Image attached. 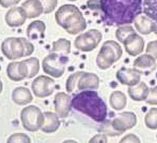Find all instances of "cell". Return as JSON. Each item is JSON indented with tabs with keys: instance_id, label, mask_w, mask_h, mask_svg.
<instances>
[{
	"instance_id": "b9f144b4",
	"label": "cell",
	"mask_w": 157,
	"mask_h": 143,
	"mask_svg": "<svg viewBox=\"0 0 157 143\" xmlns=\"http://www.w3.org/2000/svg\"><path fill=\"white\" fill-rule=\"evenodd\" d=\"M156 35H157V33H156Z\"/></svg>"
},
{
	"instance_id": "ab89813d",
	"label": "cell",
	"mask_w": 157,
	"mask_h": 143,
	"mask_svg": "<svg viewBox=\"0 0 157 143\" xmlns=\"http://www.w3.org/2000/svg\"><path fill=\"white\" fill-rule=\"evenodd\" d=\"M2 90H3V83H2L1 79H0V94L2 93Z\"/></svg>"
},
{
	"instance_id": "9c48e42d",
	"label": "cell",
	"mask_w": 157,
	"mask_h": 143,
	"mask_svg": "<svg viewBox=\"0 0 157 143\" xmlns=\"http://www.w3.org/2000/svg\"><path fill=\"white\" fill-rule=\"evenodd\" d=\"M56 88V82L49 76H40L32 83L33 94L38 98H46L53 94Z\"/></svg>"
},
{
	"instance_id": "d6a6232c",
	"label": "cell",
	"mask_w": 157,
	"mask_h": 143,
	"mask_svg": "<svg viewBox=\"0 0 157 143\" xmlns=\"http://www.w3.org/2000/svg\"><path fill=\"white\" fill-rule=\"evenodd\" d=\"M147 104L151 105H157V86L150 88L149 91V96L147 100H145Z\"/></svg>"
},
{
	"instance_id": "3957f363",
	"label": "cell",
	"mask_w": 157,
	"mask_h": 143,
	"mask_svg": "<svg viewBox=\"0 0 157 143\" xmlns=\"http://www.w3.org/2000/svg\"><path fill=\"white\" fill-rule=\"evenodd\" d=\"M55 18L56 23L71 35L82 33L87 27L82 12L75 5L66 4L61 6L56 10Z\"/></svg>"
},
{
	"instance_id": "7402d4cb",
	"label": "cell",
	"mask_w": 157,
	"mask_h": 143,
	"mask_svg": "<svg viewBox=\"0 0 157 143\" xmlns=\"http://www.w3.org/2000/svg\"><path fill=\"white\" fill-rule=\"evenodd\" d=\"M12 100L14 103L18 105H27L33 101V94L31 93L30 89L24 87L16 88L12 91L11 95Z\"/></svg>"
},
{
	"instance_id": "d590c367",
	"label": "cell",
	"mask_w": 157,
	"mask_h": 143,
	"mask_svg": "<svg viewBox=\"0 0 157 143\" xmlns=\"http://www.w3.org/2000/svg\"><path fill=\"white\" fill-rule=\"evenodd\" d=\"M21 39L23 41L24 47H25V55H24V57H29V56H31L33 53V51H34V46H33V44L32 42H30L26 38L21 37Z\"/></svg>"
},
{
	"instance_id": "8d00e7d4",
	"label": "cell",
	"mask_w": 157,
	"mask_h": 143,
	"mask_svg": "<svg viewBox=\"0 0 157 143\" xmlns=\"http://www.w3.org/2000/svg\"><path fill=\"white\" fill-rule=\"evenodd\" d=\"M89 143H107V137L105 134H97L89 140Z\"/></svg>"
},
{
	"instance_id": "52a82bcc",
	"label": "cell",
	"mask_w": 157,
	"mask_h": 143,
	"mask_svg": "<svg viewBox=\"0 0 157 143\" xmlns=\"http://www.w3.org/2000/svg\"><path fill=\"white\" fill-rule=\"evenodd\" d=\"M103 35L96 29H92L84 34L78 35L75 39V47L82 52H90L94 50L102 41Z\"/></svg>"
},
{
	"instance_id": "f546056e",
	"label": "cell",
	"mask_w": 157,
	"mask_h": 143,
	"mask_svg": "<svg viewBox=\"0 0 157 143\" xmlns=\"http://www.w3.org/2000/svg\"><path fill=\"white\" fill-rule=\"evenodd\" d=\"M83 72H76V73L70 75L66 82V89L68 93H71L76 87H78V80H80L82 75Z\"/></svg>"
},
{
	"instance_id": "5b68a950",
	"label": "cell",
	"mask_w": 157,
	"mask_h": 143,
	"mask_svg": "<svg viewBox=\"0 0 157 143\" xmlns=\"http://www.w3.org/2000/svg\"><path fill=\"white\" fill-rule=\"evenodd\" d=\"M67 62V56L51 52L43 59L42 67L46 75L54 78H59L64 75Z\"/></svg>"
},
{
	"instance_id": "f1b7e54d",
	"label": "cell",
	"mask_w": 157,
	"mask_h": 143,
	"mask_svg": "<svg viewBox=\"0 0 157 143\" xmlns=\"http://www.w3.org/2000/svg\"><path fill=\"white\" fill-rule=\"evenodd\" d=\"M145 125L149 129H157V108H151L145 115Z\"/></svg>"
},
{
	"instance_id": "836d02e7",
	"label": "cell",
	"mask_w": 157,
	"mask_h": 143,
	"mask_svg": "<svg viewBox=\"0 0 157 143\" xmlns=\"http://www.w3.org/2000/svg\"><path fill=\"white\" fill-rule=\"evenodd\" d=\"M146 53L152 56L155 59H157V40L151 41L146 48Z\"/></svg>"
},
{
	"instance_id": "f35d334b",
	"label": "cell",
	"mask_w": 157,
	"mask_h": 143,
	"mask_svg": "<svg viewBox=\"0 0 157 143\" xmlns=\"http://www.w3.org/2000/svg\"><path fill=\"white\" fill-rule=\"evenodd\" d=\"M62 143H78V142H77V141H75V140H72V139H67V140L63 141Z\"/></svg>"
},
{
	"instance_id": "8fae6325",
	"label": "cell",
	"mask_w": 157,
	"mask_h": 143,
	"mask_svg": "<svg viewBox=\"0 0 157 143\" xmlns=\"http://www.w3.org/2000/svg\"><path fill=\"white\" fill-rule=\"evenodd\" d=\"M7 75L9 78L14 82H20L28 78L29 71L25 60L9 63L7 67Z\"/></svg>"
},
{
	"instance_id": "60d3db41",
	"label": "cell",
	"mask_w": 157,
	"mask_h": 143,
	"mask_svg": "<svg viewBox=\"0 0 157 143\" xmlns=\"http://www.w3.org/2000/svg\"><path fill=\"white\" fill-rule=\"evenodd\" d=\"M69 1H71V2H72V1H76V0H69Z\"/></svg>"
},
{
	"instance_id": "2e32d148",
	"label": "cell",
	"mask_w": 157,
	"mask_h": 143,
	"mask_svg": "<svg viewBox=\"0 0 157 143\" xmlns=\"http://www.w3.org/2000/svg\"><path fill=\"white\" fill-rule=\"evenodd\" d=\"M127 53L132 57L140 55L144 50V40L136 33L129 35L123 43Z\"/></svg>"
},
{
	"instance_id": "e0dca14e",
	"label": "cell",
	"mask_w": 157,
	"mask_h": 143,
	"mask_svg": "<svg viewBox=\"0 0 157 143\" xmlns=\"http://www.w3.org/2000/svg\"><path fill=\"white\" fill-rule=\"evenodd\" d=\"M134 26L141 35H146L151 33H157V22L146 15H139L134 20Z\"/></svg>"
},
{
	"instance_id": "8992f818",
	"label": "cell",
	"mask_w": 157,
	"mask_h": 143,
	"mask_svg": "<svg viewBox=\"0 0 157 143\" xmlns=\"http://www.w3.org/2000/svg\"><path fill=\"white\" fill-rule=\"evenodd\" d=\"M21 121L25 130L36 132L42 128L44 122V115L37 106L30 105L21 110Z\"/></svg>"
},
{
	"instance_id": "9a60e30c",
	"label": "cell",
	"mask_w": 157,
	"mask_h": 143,
	"mask_svg": "<svg viewBox=\"0 0 157 143\" xmlns=\"http://www.w3.org/2000/svg\"><path fill=\"white\" fill-rule=\"evenodd\" d=\"M156 67L157 65L155 59L147 53L137 57L133 62V68L139 71L140 74L144 75L151 74Z\"/></svg>"
},
{
	"instance_id": "d4e9b609",
	"label": "cell",
	"mask_w": 157,
	"mask_h": 143,
	"mask_svg": "<svg viewBox=\"0 0 157 143\" xmlns=\"http://www.w3.org/2000/svg\"><path fill=\"white\" fill-rule=\"evenodd\" d=\"M70 49H71L70 41L66 38H59L56 41L53 42L51 52L59 53V54L67 56L70 53Z\"/></svg>"
},
{
	"instance_id": "277c9868",
	"label": "cell",
	"mask_w": 157,
	"mask_h": 143,
	"mask_svg": "<svg viewBox=\"0 0 157 143\" xmlns=\"http://www.w3.org/2000/svg\"><path fill=\"white\" fill-rule=\"evenodd\" d=\"M123 51L119 44L113 40L105 41L96 58V64L102 70L110 68L115 62L120 59Z\"/></svg>"
},
{
	"instance_id": "1f68e13d",
	"label": "cell",
	"mask_w": 157,
	"mask_h": 143,
	"mask_svg": "<svg viewBox=\"0 0 157 143\" xmlns=\"http://www.w3.org/2000/svg\"><path fill=\"white\" fill-rule=\"evenodd\" d=\"M43 8H44V13L45 14H49L51 12H53L56 6H57V0H40Z\"/></svg>"
},
{
	"instance_id": "4dcf8cb0",
	"label": "cell",
	"mask_w": 157,
	"mask_h": 143,
	"mask_svg": "<svg viewBox=\"0 0 157 143\" xmlns=\"http://www.w3.org/2000/svg\"><path fill=\"white\" fill-rule=\"evenodd\" d=\"M30 137L25 133H14L10 135L7 143H31Z\"/></svg>"
},
{
	"instance_id": "ba28073f",
	"label": "cell",
	"mask_w": 157,
	"mask_h": 143,
	"mask_svg": "<svg viewBox=\"0 0 157 143\" xmlns=\"http://www.w3.org/2000/svg\"><path fill=\"white\" fill-rule=\"evenodd\" d=\"M1 51L3 55L10 60H16L24 57L25 47L21 37L6 38L1 44Z\"/></svg>"
},
{
	"instance_id": "30bf717a",
	"label": "cell",
	"mask_w": 157,
	"mask_h": 143,
	"mask_svg": "<svg viewBox=\"0 0 157 143\" xmlns=\"http://www.w3.org/2000/svg\"><path fill=\"white\" fill-rule=\"evenodd\" d=\"M137 124V116L132 112H124L117 115L112 121V127L119 132L124 133L125 131L133 128Z\"/></svg>"
},
{
	"instance_id": "6da1fadb",
	"label": "cell",
	"mask_w": 157,
	"mask_h": 143,
	"mask_svg": "<svg viewBox=\"0 0 157 143\" xmlns=\"http://www.w3.org/2000/svg\"><path fill=\"white\" fill-rule=\"evenodd\" d=\"M102 21L106 25L131 24L141 14L143 0H100Z\"/></svg>"
},
{
	"instance_id": "e575fe53",
	"label": "cell",
	"mask_w": 157,
	"mask_h": 143,
	"mask_svg": "<svg viewBox=\"0 0 157 143\" xmlns=\"http://www.w3.org/2000/svg\"><path fill=\"white\" fill-rule=\"evenodd\" d=\"M119 143H141V142L138 136L134 134H128L120 139Z\"/></svg>"
},
{
	"instance_id": "7a4b0ae2",
	"label": "cell",
	"mask_w": 157,
	"mask_h": 143,
	"mask_svg": "<svg viewBox=\"0 0 157 143\" xmlns=\"http://www.w3.org/2000/svg\"><path fill=\"white\" fill-rule=\"evenodd\" d=\"M72 108L94 121L102 123L107 116V106L103 99L94 90H84L72 99Z\"/></svg>"
},
{
	"instance_id": "484cf974",
	"label": "cell",
	"mask_w": 157,
	"mask_h": 143,
	"mask_svg": "<svg viewBox=\"0 0 157 143\" xmlns=\"http://www.w3.org/2000/svg\"><path fill=\"white\" fill-rule=\"evenodd\" d=\"M142 11L144 15L157 22V0H143Z\"/></svg>"
},
{
	"instance_id": "4316f807",
	"label": "cell",
	"mask_w": 157,
	"mask_h": 143,
	"mask_svg": "<svg viewBox=\"0 0 157 143\" xmlns=\"http://www.w3.org/2000/svg\"><path fill=\"white\" fill-rule=\"evenodd\" d=\"M133 34H135V31L130 24L121 25L116 31V37L119 42L124 43L126 41V39Z\"/></svg>"
},
{
	"instance_id": "d6986e66",
	"label": "cell",
	"mask_w": 157,
	"mask_h": 143,
	"mask_svg": "<svg viewBox=\"0 0 157 143\" xmlns=\"http://www.w3.org/2000/svg\"><path fill=\"white\" fill-rule=\"evenodd\" d=\"M46 26L43 21H33L32 22L26 30V35L29 40H38L44 36Z\"/></svg>"
},
{
	"instance_id": "ffe728a7",
	"label": "cell",
	"mask_w": 157,
	"mask_h": 143,
	"mask_svg": "<svg viewBox=\"0 0 157 143\" xmlns=\"http://www.w3.org/2000/svg\"><path fill=\"white\" fill-rule=\"evenodd\" d=\"M150 88L144 82H140L136 86L128 87V94L135 101H143L146 100L149 96Z\"/></svg>"
},
{
	"instance_id": "83f0119b",
	"label": "cell",
	"mask_w": 157,
	"mask_h": 143,
	"mask_svg": "<svg viewBox=\"0 0 157 143\" xmlns=\"http://www.w3.org/2000/svg\"><path fill=\"white\" fill-rule=\"evenodd\" d=\"M25 62L28 66V71H29V75L28 78H33L37 74L39 73L40 70V61L37 58L32 57L27 59H25Z\"/></svg>"
},
{
	"instance_id": "5bb4252c",
	"label": "cell",
	"mask_w": 157,
	"mask_h": 143,
	"mask_svg": "<svg viewBox=\"0 0 157 143\" xmlns=\"http://www.w3.org/2000/svg\"><path fill=\"white\" fill-rule=\"evenodd\" d=\"M27 14L23 7H12L6 14L5 21L10 27H20L23 25L27 20Z\"/></svg>"
},
{
	"instance_id": "4fadbf2b",
	"label": "cell",
	"mask_w": 157,
	"mask_h": 143,
	"mask_svg": "<svg viewBox=\"0 0 157 143\" xmlns=\"http://www.w3.org/2000/svg\"><path fill=\"white\" fill-rule=\"evenodd\" d=\"M140 76L141 74L134 68H121L116 75L117 81L127 87H133L140 83Z\"/></svg>"
},
{
	"instance_id": "ac0fdd59",
	"label": "cell",
	"mask_w": 157,
	"mask_h": 143,
	"mask_svg": "<svg viewBox=\"0 0 157 143\" xmlns=\"http://www.w3.org/2000/svg\"><path fill=\"white\" fill-rule=\"evenodd\" d=\"M99 85H100V79L95 74L83 72L80 80H78V88L81 91L94 90L99 88Z\"/></svg>"
},
{
	"instance_id": "7bdbcfd3",
	"label": "cell",
	"mask_w": 157,
	"mask_h": 143,
	"mask_svg": "<svg viewBox=\"0 0 157 143\" xmlns=\"http://www.w3.org/2000/svg\"><path fill=\"white\" fill-rule=\"evenodd\" d=\"M156 137H157V136H156Z\"/></svg>"
},
{
	"instance_id": "7c38bea8",
	"label": "cell",
	"mask_w": 157,
	"mask_h": 143,
	"mask_svg": "<svg viewBox=\"0 0 157 143\" xmlns=\"http://www.w3.org/2000/svg\"><path fill=\"white\" fill-rule=\"evenodd\" d=\"M56 113L59 118H66L72 108V99L65 92H58L54 99Z\"/></svg>"
},
{
	"instance_id": "74e56055",
	"label": "cell",
	"mask_w": 157,
	"mask_h": 143,
	"mask_svg": "<svg viewBox=\"0 0 157 143\" xmlns=\"http://www.w3.org/2000/svg\"><path fill=\"white\" fill-rule=\"evenodd\" d=\"M21 0H0V6L2 8H10V7H15V5L19 4Z\"/></svg>"
},
{
	"instance_id": "cb8c5ba5",
	"label": "cell",
	"mask_w": 157,
	"mask_h": 143,
	"mask_svg": "<svg viewBox=\"0 0 157 143\" xmlns=\"http://www.w3.org/2000/svg\"><path fill=\"white\" fill-rule=\"evenodd\" d=\"M111 107L116 111H121L127 106V97L122 91H114L109 98Z\"/></svg>"
},
{
	"instance_id": "603a6c76",
	"label": "cell",
	"mask_w": 157,
	"mask_h": 143,
	"mask_svg": "<svg viewBox=\"0 0 157 143\" xmlns=\"http://www.w3.org/2000/svg\"><path fill=\"white\" fill-rule=\"evenodd\" d=\"M29 19H34L44 13V8L40 0H26L22 4Z\"/></svg>"
},
{
	"instance_id": "44dd1931",
	"label": "cell",
	"mask_w": 157,
	"mask_h": 143,
	"mask_svg": "<svg viewBox=\"0 0 157 143\" xmlns=\"http://www.w3.org/2000/svg\"><path fill=\"white\" fill-rule=\"evenodd\" d=\"M44 122L41 130L44 133H55L60 127V120L56 113L52 112H44Z\"/></svg>"
}]
</instances>
